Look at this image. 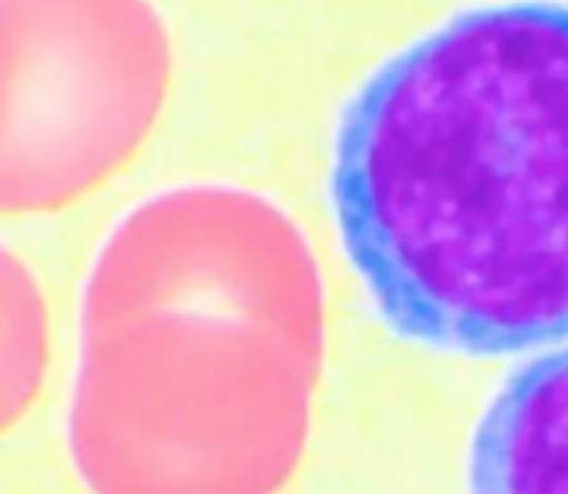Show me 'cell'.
<instances>
[{
    "label": "cell",
    "mask_w": 568,
    "mask_h": 494,
    "mask_svg": "<svg viewBox=\"0 0 568 494\" xmlns=\"http://www.w3.org/2000/svg\"><path fill=\"white\" fill-rule=\"evenodd\" d=\"M6 205H53L131 153L166 83L142 0H3Z\"/></svg>",
    "instance_id": "3957f363"
},
{
    "label": "cell",
    "mask_w": 568,
    "mask_h": 494,
    "mask_svg": "<svg viewBox=\"0 0 568 494\" xmlns=\"http://www.w3.org/2000/svg\"><path fill=\"white\" fill-rule=\"evenodd\" d=\"M144 209L114 239L87 309V355L72 405V453L98 494H275L308 427L320 303L266 316L314 278L264 298L308 264H283L253 298V255L194 250V194Z\"/></svg>",
    "instance_id": "7a4b0ae2"
},
{
    "label": "cell",
    "mask_w": 568,
    "mask_h": 494,
    "mask_svg": "<svg viewBox=\"0 0 568 494\" xmlns=\"http://www.w3.org/2000/svg\"><path fill=\"white\" fill-rule=\"evenodd\" d=\"M333 211L383 320L449 353L568 336V6L464 11L366 81Z\"/></svg>",
    "instance_id": "6da1fadb"
},
{
    "label": "cell",
    "mask_w": 568,
    "mask_h": 494,
    "mask_svg": "<svg viewBox=\"0 0 568 494\" xmlns=\"http://www.w3.org/2000/svg\"><path fill=\"white\" fill-rule=\"evenodd\" d=\"M471 494H568V344L516 372L471 444Z\"/></svg>",
    "instance_id": "277c9868"
}]
</instances>
